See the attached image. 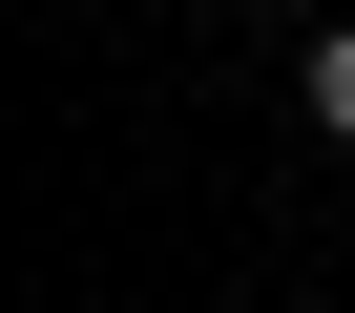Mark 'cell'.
Returning a JSON list of instances; mask_svg holds the SVG:
<instances>
[{
  "instance_id": "cell-1",
  "label": "cell",
  "mask_w": 355,
  "mask_h": 313,
  "mask_svg": "<svg viewBox=\"0 0 355 313\" xmlns=\"http://www.w3.org/2000/svg\"><path fill=\"white\" fill-rule=\"evenodd\" d=\"M293 105H313V125L355 146V21H313V63H293Z\"/></svg>"
}]
</instances>
